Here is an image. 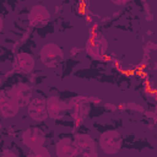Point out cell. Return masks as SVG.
<instances>
[{"mask_svg":"<svg viewBox=\"0 0 157 157\" xmlns=\"http://www.w3.org/2000/svg\"><path fill=\"white\" fill-rule=\"evenodd\" d=\"M18 110L20 108L7 94V91H0V117L4 119L13 118Z\"/></svg>","mask_w":157,"mask_h":157,"instance_id":"13","label":"cell"},{"mask_svg":"<svg viewBox=\"0 0 157 157\" xmlns=\"http://www.w3.org/2000/svg\"><path fill=\"white\" fill-rule=\"evenodd\" d=\"M0 157H18V156L13 151H11V150H4L0 153Z\"/></svg>","mask_w":157,"mask_h":157,"instance_id":"15","label":"cell"},{"mask_svg":"<svg viewBox=\"0 0 157 157\" xmlns=\"http://www.w3.org/2000/svg\"><path fill=\"white\" fill-rule=\"evenodd\" d=\"M27 157H50V152L47 147L40 146L33 150H29V153L27 155Z\"/></svg>","mask_w":157,"mask_h":157,"instance_id":"14","label":"cell"},{"mask_svg":"<svg viewBox=\"0 0 157 157\" xmlns=\"http://www.w3.org/2000/svg\"><path fill=\"white\" fill-rule=\"evenodd\" d=\"M21 140H22V144H23L26 147H28L29 150H33V148H36V147L44 146V142H45V134H44L43 130H40L39 128L31 126V128L26 129V130L22 132Z\"/></svg>","mask_w":157,"mask_h":157,"instance_id":"8","label":"cell"},{"mask_svg":"<svg viewBox=\"0 0 157 157\" xmlns=\"http://www.w3.org/2000/svg\"><path fill=\"white\" fill-rule=\"evenodd\" d=\"M56 157H77L78 148L71 137H63L55 144Z\"/></svg>","mask_w":157,"mask_h":157,"instance_id":"12","label":"cell"},{"mask_svg":"<svg viewBox=\"0 0 157 157\" xmlns=\"http://www.w3.org/2000/svg\"><path fill=\"white\" fill-rule=\"evenodd\" d=\"M86 53L92 59H102L108 49V42L101 32H93L86 40Z\"/></svg>","mask_w":157,"mask_h":157,"instance_id":"3","label":"cell"},{"mask_svg":"<svg viewBox=\"0 0 157 157\" xmlns=\"http://www.w3.org/2000/svg\"><path fill=\"white\" fill-rule=\"evenodd\" d=\"M72 139L78 148L77 157H98V145L91 135L77 132Z\"/></svg>","mask_w":157,"mask_h":157,"instance_id":"4","label":"cell"},{"mask_svg":"<svg viewBox=\"0 0 157 157\" xmlns=\"http://www.w3.org/2000/svg\"><path fill=\"white\" fill-rule=\"evenodd\" d=\"M64 52L56 43H45L39 50L40 63L49 69L58 67L64 61Z\"/></svg>","mask_w":157,"mask_h":157,"instance_id":"1","label":"cell"},{"mask_svg":"<svg viewBox=\"0 0 157 157\" xmlns=\"http://www.w3.org/2000/svg\"><path fill=\"white\" fill-rule=\"evenodd\" d=\"M36 60L34 56L26 52H20L13 56L12 69L20 74H29L34 70Z\"/></svg>","mask_w":157,"mask_h":157,"instance_id":"9","label":"cell"},{"mask_svg":"<svg viewBox=\"0 0 157 157\" xmlns=\"http://www.w3.org/2000/svg\"><path fill=\"white\" fill-rule=\"evenodd\" d=\"M97 145L105 155H118L123 147V137L118 130H105L101 134Z\"/></svg>","mask_w":157,"mask_h":157,"instance_id":"2","label":"cell"},{"mask_svg":"<svg viewBox=\"0 0 157 157\" xmlns=\"http://www.w3.org/2000/svg\"><path fill=\"white\" fill-rule=\"evenodd\" d=\"M123 157H126V156H123Z\"/></svg>","mask_w":157,"mask_h":157,"instance_id":"18","label":"cell"},{"mask_svg":"<svg viewBox=\"0 0 157 157\" xmlns=\"http://www.w3.org/2000/svg\"><path fill=\"white\" fill-rule=\"evenodd\" d=\"M72 109V118L75 126H80L90 113V105L87 104V99L85 97H74L70 103H67V108Z\"/></svg>","mask_w":157,"mask_h":157,"instance_id":"7","label":"cell"},{"mask_svg":"<svg viewBox=\"0 0 157 157\" xmlns=\"http://www.w3.org/2000/svg\"><path fill=\"white\" fill-rule=\"evenodd\" d=\"M7 94L21 109L29 104L32 98V87L26 82H17L7 91Z\"/></svg>","mask_w":157,"mask_h":157,"instance_id":"5","label":"cell"},{"mask_svg":"<svg viewBox=\"0 0 157 157\" xmlns=\"http://www.w3.org/2000/svg\"><path fill=\"white\" fill-rule=\"evenodd\" d=\"M2 29H4V18L2 16H0V33L2 32Z\"/></svg>","mask_w":157,"mask_h":157,"instance_id":"16","label":"cell"},{"mask_svg":"<svg viewBox=\"0 0 157 157\" xmlns=\"http://www.w3.org/2000/svg\"><path fill=\"white\" fill-rule=\"evenodd\" d=\"M47 105V113L48 118L56 120L64 117L65 112L67 110V103H65L63 99H60L58 96H50L45 99Z\"/></svg>","mask_w":157,"mask_h":157,"instance_id":"10","label":"cell"},{"mask_svg":"<svg viewBox=\"0 0 157 157\" xmlns=\"http://www.w3.org/2000/svg\"><path fill=\"white\" fill-rule=\"evenodd\" d=\"M27 113L29 118L34 121H44L48 119V113H47V105H45V99L44 98H33L31 99L29 104L27 105Z\"/></svg>","mask_w":157,"mask_h":157,"instance_id":"11","label":"cell"},{"mask_svg":"<svg viewBox=\"0 0 157 157\" xmlns=\"http://www.w3.org/2000/svg\"><path fill=\"white\" fill-rule=\"evenodd\" d=\"M50 17H52V15L44 5L37 4L29 9L27 18H28L29 27H43L49 22Z\"/></svg>","mask_w":157,"mask_h":157,"instance_id":"6","label":"cell"},{"mask_svg":"<svg viewBox=\"0 0 157 157\" xmlns=\"http://www.w3.org/2000/svg\"><path fill=\"white\" fill-rule=\"evenodd\" d=\"M113 4H115V5H126L129 1H112Z\"/></svg>","mask_w":157,"mask_h":157,"instance_id":"17","label":"cell"}]
</instances>
